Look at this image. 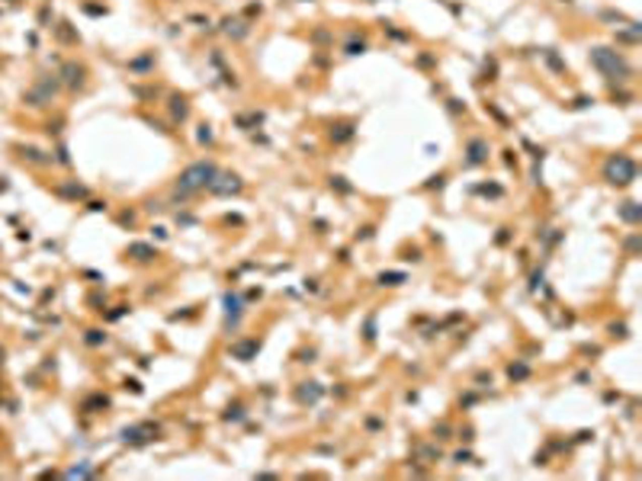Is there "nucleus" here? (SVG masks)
<instances>
[{"mask_svg": "<svg viewBox=\"0 0 642 481\" xmlns=\"http://www.w3.org/2000/svg\"><path fill=\"white\" fill-rule=\"evenodd\" d=\"M354 132H357V128L350 125V122H344V125H334V128H331V142H334V145H344V142H350V138H354Z\"/></svg>", "mask_w": 642, "mask_h": 481, "instance_id": "nucleus-11", "label": "nucleus"}, {"mask_svg": "<svg viewBox=\"0 0 642 481\" xmlns=\"http://www.w3.org/2000/svg\"><path fill=\"white\" fill-rule=\"evenodd\" d=\"M591 64L607 77V81H626V77L632 74L629 61L623 58L617 48H607V45H594L591 48Z\"/></svg>", "mask_w": 642, "mask_h": 481, "instance_id": "nucleus-2", "label": "nucleus"}, {"mask_svg": "<svg viewBox=\"0 0 642 481\" xmlns=\"http://www.w3.org/2000/svg\"><path fill=\"white\" fill-rule=\"evenodd\" d=\"M170 116H173V122H183V119L190 116V106H187L183 96H173V100H170Z\"/></svg>", "mask_w": 642, "mask_h": 481, "instance_id": "nucleus-13", "label": "nucleus"}, {"mask_svg": "<svg viewBox=\"0 0 642 481\" xmlns=\"http://www.w3.org/2000/svg\"><path fill=\"white\" fill-rule=\"evenodd\" d=\"M257 350H260L257 340H241V343L231 347V356H235V360H241V363H248V360H254V356H257Z\"/></svg>", "mask_w": 642, "mask_h": 481, "instance_id": "nucleus-8", "label": "nucleus"}, {"mask_svg": "<svg viewBox=\"0 0 642 481\" xmlns=\"http://www.w3.org/2000/svg\"><path fill=\"white\" fill-rule=\"evenodd\" d=\"M344 51H347V55H363V51H366V42H363V39H360V42H347Z\"/></svg>", "mask_w": 642, "mask_h": 481, "instance_id": "nucleus-22", "label": "nucleus"}, {"mask_svg": "<svg viewBox=\"0 0 642 481\" xmlns=\"http://www.w3.org/2000/svg\"><path fill=\"white\" fill-rule=\"evenodd\" d=\"M296 398L302 401V404H315V401L321 398V385L318 382H302V388L296 391Z\"/></svg>", "mask_w": 642, "mask_h": 481, "instance_id": "nucleus-9", "label": "nucleus"}, {"mask_svg": "<svg viewBox=\"0 0 642 481\" xmlns=\"http://www.w3.org/2000/svg\"><path fill=\"white\" fill-rule=\"evenodd\" d=\"M65 81L71 84V87H81V84H84V67L68 64V67H65Z\"/></svg>", "mask_w": 642, "mask_h": 481, "instance_id": "nucleus-15", "label": "nucleus"}, {"mask_svg": "<svg viewBox=\"0 0 642 481\" xmlns=\"http://www.w3.org/2000/svg\"><path fill=\"white\" fill-rule=\"evenodd\" d=\"M488 161V142L485 138H469L465 142V167H479Z\"/></svg>", "mask_w": 642, "mask_h": 481, "instance_id": "nucleus-4", "label": "nucleus"}, {"mask_svg": "<svg viewBox=\"0 0 642 481\" xmlns=\"http://www.w3.org/2000/svg\"><path fill=\"white\" fill-rule=\"evenodd\" d=\"M453 462H472V456H469V452H456Z\"/></svg>", "mask_w": 642, "mask_h": 481, "instance_id": "nucleus-35", "label": "nucleus"}, {"mask_svg": "<svg viewBox=\"0 0 642 481\" xmlns=\"http://www.w3.org/2000/svg\"><path fill=\"white\" fill-rule=\"evenodd\" d=\"M504 164H507V167H514V164H517V157H514V151H504Z\"/></svg>", "mask_w": 642, "mask_h": 481, "instance_id": "nucleus-33", "label": "nucleus"}, {"mask_svg": "<svg viewBox=\"0 0 642 481\" xmlns=\"http://www.w3.org/2000/svg\"><path fill=\"white\" fill-rule=\"evenodd\" d=\"M437 433H440L437 440H446V436H450V427H446V424H440V427H437Z\"/></svg>", "mask_w": 642, "mask_h": 481, "instance_id": "nucleus-32", "label": "nucleus"}, {"mask_svg": "<svg viewBox=\"0 0 642 481\" xmlns=\"http://www.w3.org/2000/svg\"><path fill=\"white\" fill-rule=\"evenodd\" d=\"M601 20H607V23H629L623 13H613V10H604V13H601Z\"/></svg>", "mask_w": 642, "mask_h": 481, "instance_id": "nucleus-23", "label": "nucleus"}, {"mask_svg": "<svg viewBox=\"0 0 642 481\" xmlns=\"http://www.w3.org/2000/svg\"><path fill=\"white\" fill-rule=\"evenodd\" d=\"M225 32H228L231 39H244V36L251 32V26H248V23H238V20H235V23L225 20Z\"/></svg>", "mask_w": 642, "mask_h": 481, "instance_id": "nucleus-14", "label": "nucleus"}, {"mask_svg": "<svg viewBox=\"0 0 642 481\" xmlns=\"http://www.w3.org/2000/svg\"><path fill=\"white\" fill-rule=\"evenodd\" d=\"M151 433H157V427H151V424H142V427H126V430H122V440H126V443H135V446H142V443H148V440H154Z\"/></svg>", "mask_w": 642, "mask_h": 481, "instance_id": "nucleus-6", "label": "nucleus"}, {"mask_svg": "<svg viewBox=\"0 0 642 481\" xmlns=\"http://www.w3.org/2000/svg\"><path fill=\"white\" fill-rule=\"evenodd\" d=\"M404 279V273H379V286H401Z\"/></svg>", "mask_w": 642, "mask_h": 481, "instance_id": "nucleus-18", "label": "nucleus"}, {"mask_svg": "<svg viewBox=\"0 0 642 481\" xmlns=\"http://www.w3.org/2000/svg\"><path fill=\"white\" fill-rule=\"evenodd\" d=\"M543 58H546V64H549L556 74H565V61H562V58H559L552 48H546V51H543Z\"/></svg>", "mask_w": 642, "mask_h": 481, "instance_id": "nucleus-16", "label": "nucleus"}, {"mask_svg": "<svg viewBox=\"0 0 642 481\" xmlns=\"http://www.w3.org/2000/svg\"><path fill=\"white\" fill-rule=\"evenodd\" d=\"M495 241H498V244H507V241H511V234H507V228H501V234H498Z\"/></svg>", "mask_w": 642, "mask_h": 481, "instance_id": "nucleus-34", "label": "nucleus"}, {"mask_svg": "<svg viewBox=\"0 0 642 481\" xmlns=\"http://www.w3.org/2000/svg\"><path fill=\"white\" fill-rule=\"evenodd\" d=\"M363 337L369 340V343L376 340V314H369V318H366V324H363Z\"/></svg>", "mask_w": 642, "mask_h": 481, "instance_id": "nucleus-20", "label": "nucleus"}, {"mask_svg": "<svg viewBox=\"0 0 642 481\" xmlns=\"http://www.w3.org/2000/svg\"><path fill=\"white\" fill-rule=\"evenodd\" d=\"M620 218H623V222H629V225H636L639 218H642L639 202H623V205H620Z\"/></svg>", "mask_w": 642, "mask_h": 481, "instance_id": "nucleus-12", "label": "nucleus"}, {"mask_svg": "<svg viewBox=\"0 0 642 481\" xmlns=\"http://www.w3.org/2000/svg\"><path fill=\"white\" fill-rule=\"evenodd\" d=\"M462 109H465V106H462L459 100H450V112H462Z\"/></svg>", "mask_w": 642, "mask_h": 481, "instance_id": "nucleus-36", "label": "nucleus"}, {"mask_svg": "<svg viewBox=\"0 0 642 481\" xmlns=\"http://www.w3.org/2000/svg\"><path fill=\"white\" fill-rule=\"evenodd\" d=\"M87 343H103V334L100 330H87Z\"/></svg>", "mask_w": 642, "mask_h": 481, "instance_id": "nucleus-30", "label": "nucleus"}, {"mask_svg": "<svg viewBox=\"0 0 642 481\" xmlns=\"http://www.w3.org/2000/svg\"><path fill=\"white\" fill-rule=\"evenodd\" d=\"M61 192H65V196H74V199H77V196H87L84 186H61Z\"/></svg>", "mask_w": 642, "mask_h": 481, "instance_id": "nucleus-25", "label": "nucleus"}, {"mask_svg": "<svg viewBox=\"0 0 642 481\" xmlns=\"http://www.w3.org/2000/svg\"><path fill=\"white\" fill-rule=\"evenodd\" d=\"M591 103H594V100H588V96H578V100L571 103V109H585V106H591Z\"/></svg>", "mask_w": 642, "mask_h": 481, "instance_id": "nucleus-29", "label": "nucleus"}, {"mask_svg": "<svg viewBox=\"0 0 642 481\" xmlns=\"http://www.w3.org/2000/svg\"><path fill=\"white\" fill-rule=\"evenodd\" d=\"M238 189H241V180L235 173H215V180L209 183V192H215V196H231Z\"/></svg>", "mask_w": 642, "mask_h": 481, "instance_id": "nucleus-5", "label": "nucleus"}, {"mask_svg": "<svg viewBox=\"0 0 642 481\" xmlns=\"http://www.w3.org/2000/svg\"><path fill=\"white\" fill-rule=\"evenodd\" d=\"M626 253H629V257H636V253H639V234H629V238H626Z\"/></svg>", "mask_w": 642, "mask_h": 481, "instance_id": "nucleus-24", "label": "nucleus"}, {"mask_svg": "<svg viewBox=\"0 0 642 481\" xmlns=\"http://www.w3.org/2000/svg\"><path fill=\"white\" fill-rule=\"evenodd\" d=\"M331 189H337L340 196H350V192H354V186L347 183V177H331Z\"/></svg>", "mask_w": 642, "mask_h": 481, "instance_id": "nucleus-19", "label": "nucleus"}, {"mask_svg": "<svg viewBox=\"0 0 642 481\" xmlns=\"http://www.w3.org/2000/svg\"><path fill=\"white\" fill-rule=\"evenodd\" d=\"M241 311H244V308H241V299L228 292V295H225V324L235 327V324L241 321Z\"/></svg>", "mask_w": 642, "mask_h": 481, "instance_id": "nucleus-7", "label": "nucleus"}, {"mask_svg": "<svg viewBox=\"0 0 642 481\" xmlns=\"http://www.w3.org/2000/svg\"><path fill=\"white\" fill-rule=\"evenodd\" d=\"M222 417H225V421H244V407H241V404H235V407H228Z\"/></svg>", "mask_w": 642, "mask_h": 481, "instance_id": "nucleus-21", "label": "nucleus"}, {"mask_svg": "<svg viewBox=\"0 0 642 481\" xmlns=\"http://www.w3.org/2000/svg\"><path fill=\"white\" fill-rule=\"evenodd\" d=\"M636 161H632L629 154H610L604 164V180L610 183V186H629L632 180H636Z\"/></svg>", "mask_w": 642, "mask_h": 481, "instance_id": "nucleus-3", "label": "nucleus"}, {"mask_svg": "<svg viewBox=\"0 0 642 481\" xmlns=\"http://www.w3.org/2000/svg\"><path fill=\"white\" fill-rule=\"evenodd\" d=\"M199 142H202V145L212 142V128H209V125H199Z\"/></svg>", "mask_w": 642, "mask_h": 481, "instance_id": "nucleus-28", "label": "nucleus"}, {"mask_svg": "<svg viewBox=\"0 0 642 481\" xmlns=\"http://www.w3.org/2000/svg\"><path fill=\"white\" fill-rule=\"evenodd\" d=\"M485 109H488V112H491V116H495L498 122H504V125H507V119H504V112H501V109L495 106V103H485Z\"/></svg>", "mask_w": 642, "mask_h": 481, "instance_id": "nucleus-26", "label": "nucleus"}, {"mask_svg": "<svg viewBox=\"0 0 642 481\" xmlns=\"http://www.w3.org/2000/svg\"><path fill=\"white\" fill-rule=\"evenodd\" d=\"M215 173H218V167H215L212 161H196V164H190V167L177 177L173 199H177V202H183V199L196 196L199 189H209V183L215 180Z\"/></svg>", "mask_w": 642, "mask_h": 481, "instance_id": "nucleus-1", "label": "nucleus"}, {"mask_svg": "<svg viewBox=\"0 0 642 481\" xmlns=\"http://www.w3.org/2000/svg\"><path fill=\"white\" fill-rule=\"evenodd\" d=\"M507 375H511L514 382H520V379L530 375V366H527V363H514V366H507Z\"/></svg>", "mask_w": 642, "mask_h": 481, "instance_id": "nucleus-17", "label": "nucleus"}, {"mask_svg": "<svg viewBox=\"0 0 642 481\" xmlns=\"http://www.w3.org/2000/svg\"><path fill=\"white\" fill-rule=\"evenodd\" d=\"M427 186H437V189H440V186H443V173H437V177H430V183H427Z\"/></svg>", "mask_w": 642, "mask_h": 481, "instance_id": "nucleus-31", "label": "nucleus"}, {"mask_svg": "<svg viewBox=\"0 0 642 481\" xmlns=\"http://www.w3.org/2000/svg\"><path fill=\"white\" fill-rule=\"evenodd\" d=\"M129 257L138 260V263H148V260L157 257V250L151 247V244H129Z\"/></svg>", "mask_w": 642, "mask_h": 481, "instance_id": "nucleus-10", "label": "nucleus"}, {"mask_svg": "<svg viewBox=\"0 0 642 481\" xmlns=\"http://www.w3.org/2000/svg\"><path fill=\"white\" fill-rule=\"evenodd\" d=\"M479 192H485V196H501V192H504V189H501V186H495V183H491V186H479Z\"/></svg>", "mask_w": 642, "mask_h": 481, "instance_id": "nucleus-27", "label": "nucleus"}]
</instances>
